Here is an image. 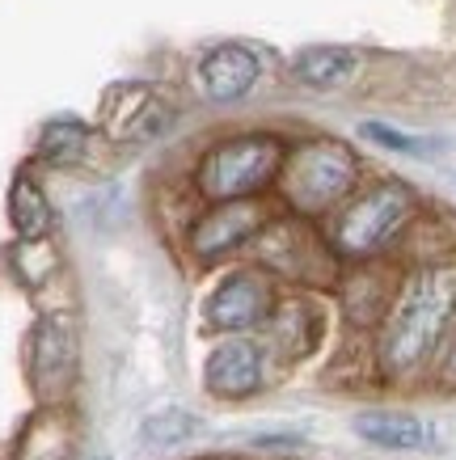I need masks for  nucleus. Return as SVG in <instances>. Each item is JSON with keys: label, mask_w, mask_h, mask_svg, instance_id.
Listing matches in <instances>:
<instances>
[{"label": "nucleus", "mask_w": 456, "mask_h": 460, "mask_svg": "<svg viewBox=\"0 0 456 460\" xmlns=\"http://www.w3.org/2000/svg\"><path fill=\"white\" fill-rule=\"evenodd\" d=\"M456 330V258L401 270L385 321L368 342L372 376L389 389L431 380Z\"/></svg>", "instance_id": "obj_1"}, {"label": "nucleus", "mask_w": 456, "mask_h": 460, "mask_svg": "<svg viewBox=\"0 0 456 460\" xmlns=\"http://www.w3.org/2000/svg\"><path fill=\"white\" fill-rule=\"evenodd\" d=\"M415 186L401 178H376L363 181L330 220H321L326 245L343 266H363V262H393L401 237L410 233V224L418 220Z\"/></svg>", "instance_id": "obj_2"}, {"label": "nucleus", "mask_w": 456, "mask_h": 460, "mask_svg": "<svg viewBox=\"0 0 456 460\" xmlns=\"http://www.w3.org/2000/svg\"><path fill=\"white\" fill-rule=\"evenodd\" d=\"M363 186L360 153L334 136H313V140L288 144L283 169L275 181L279 211L300 216V220H330L346 199Z\"/></svg>", "instance_id": "obj_3"}, {"label": "nucleus", "mask_w": 456, "mask_h": 460, "mask_svg": "<svg viewBox=\"0 0 456 460\" xmlns=\"http://www.w3.org/2000/svg\"><path fill=\"white\" fill-rule=\"evenodd\" d=\"M288 156V140L275 131H241L228 140H216L194 161L191 186L203 203H241V199H266L275 190L279 169Z\"/></svg>", "instance_id": "obj_4"}, {"label": "nucleus", "mask_w": 456, "mask_h": 460, "mask_svg": "<svg viewBox=\"0 0 456 460\" xmlns=\"http://www.w3.org/2000/svg\"><path fill=\"white\" fill-rule=\"evenodd\" d=\"M249 253H254V266H263L275 283H291L296 292L334 288L343 275V262L330 253L321 224L288 216V211H275V220L258 233Z\"/></svg>", "instance_id": "obj_5"}, {"label": "nucleus", "mask_w": 456, "mask_h": 460, "mask_svg": "<svg viewBox=\"0 0 456 460\" xmlns=\"http://www.w3.org/2000/svg\"><path fill=\"white\" fill-rule=\"evenodd\" d=\"M275 211L266 199H241V203H203L191 216L182 233V250L191 253L194 266H220L237 253H246L258 233L275 220Z\"/></svg>", "instance_id": "obj_6"}, {"label": "nucleus", "mask_w": 456, "mask_h": 460, "mask_svg": "<svg viewBox=\"0 0 456 460\" xmlns=\"http://www.w3.org/2000/svg\"><path fill=\"white\" fill-rule=\"evenodd\" d=\"M81 372V338L68 313H42L26 338V376L39 405H68Z\"/></svg>", "instance_id": "obj_7"}, {"label": "nucleus", "mask_w": 456, "mask_h": 460, "mask_svg": "<svg viewBox=\"0 0 456 460\" xmlns=\"http://www.w3.org/2000/svg\"><path fill=\"white\" fill-rule=\"evenodd\" d=\"M279 283L266 275L263 266H233L211 283L208 300H203V321L211 334L233 338V334H263L279 305Z\"/></svg>", "instance_id": "obj_8"}, {"label": "nucleus", "mask_w": 456, "mask_h": 460, "mask_svg": "<svg viewBox=\"0 0 456 460\" xmlns=\"http://www.w3.org/2000/svg\"><path fill=\"white\" fill-rule=\"evenodd\" d=\"M271 385V355L263 338L233 334L220 338L203 359V389L216 402H249Z\"/></svg>", "instance_id": "obj_9"}, {"label": "nucleus", "mask_w": 456, "mask_h": 460, "mask_svg": "<svg viewBox=\"0 0 456 460\" xmlns=\"http://www.w3.org/2000/svg\"><path fill=\"white\" fill-rule=\"evenodd\" d=\"M263 347L271 355V363H300L321 347L326 338V308L317 305L313 292H283L275 313L263 325Z\"/></svg>", "instance_id": "obj_10"}, {"label": "nucleus", "mask_w": 456, "mask_h": 460, "mask_svg": "<svg viewBox=\"0 0 456 460\" xmlns=\"http://www.w3.org/2000/svg\"><path fill=\"white\" fill-rule=\"evenodd\" d=\"M398 283H401V266L398 262L343 266V275H338V283H334V292H338V308H343V321L351 325V330L376 334V325L385 321L389 305H393Z\"/></svg>", "instance_id": "obj_11"}, {"label": "nucleus", "mask_w": 456, "mask_h": 460, "mask_svg": "<svg viewBox=\"0 0 456 460\" xmlns=\"http://www.w3.org/2000/svg\"><path fill=\"white\" fill-rule=\"evenodd\" d=\"M258 56L241 47V42H220V47H211L203 64H199V84H203V98L216 102V106H233L241 102L258 84Z\"/></svg>", "instance_id": "obj_12"}, {"label": "nucleus", "mask_w": 456, "mask_h": 460, "mask_svg": "<svg viewBox=\"0 0 456 460\" xmlns=\"http://www.w3.org/2000/svg\"><path fill=\"white\" fill-rule=\"evenodd\" d=\"M13 460H81V439L68 405H39L17 435Z\"/></svg>", "instance_id": "obj_13"}, {"label": "nucleus", "mask_w": 456, "mask_h": 460, "mask_svg": "<svg viewBox=\"0 0 456 460\" xmlns=\"http://www.w3.org/2000/svg\"><path fill=\"white\" fill-rule=\"evenodd\" d=\"M355 435L380 452H427L435 444V427L406 410H363L355 414Z\"/></svg>", "instance_id": "obj_14"}, {"label": "nucleus", "mask_w": 456, "mask_h": 460, "mask_svg": "<svg viewBox=\"0 0 456 460\" xmlns=\"http://www.w3.org/2000/svg\"><path fill=\"white\" fill-rule=\"evenodd\" d=\"M355 72H360V51L330 47V42L304 47L300 56L291 59V76L308 89H343L346 81H355Z\"/></svg>", "instance_id": "obj_15"}, {"label": "nucleus", "mask_w": 456, "mask_h": 460, "mask_svg": "<svg viewBox=\"0 0 456 460\" xmlns=\"http://www.w3.org/2000/svg\"><path fill=\"white\" fill-rule=\"evenodd\" d=\"M9 224H13L17 241H47L56 228L51 199L30 173H17L13 186H9Z\"/></svg>", "instance_id": "obj_16"}, {"label": "nucleus", "mask_w": 456, "mask_h": 460, "mask_svg": "<svg viewBox=\"0 0 456 460\" xmlns=\"http://www.w3.org/2000/svg\"><path fill=\"white\" fill-rule=\"evenodd\" d=\"M89 140H94V131L85 123H76V119H56V123L42 127L39 136V161H47V165H76L85 153H89Z\"/></svg>", "instance_id": "obj_17"}, {"label": "nucleus", "mask_w": 456, "mask_h": 460, "mask_svg": "<svg viewBox=\"0 0 456 460\" xmlns=\"http://www.w3.org/2000/svg\"><path fill=\"white\" fill-rule=\"evenodd\" d=\"M194 431H199V419H194L191 410L169 405V410H152L148 419H144L139 439L148 447H178V444H186Z\"/></svg>", "instance_id": "obj_18"}, {"label": "nucleus", "mask_w": 456, "mask_h": 460, "mask_svg": "<svg viewBox=\"0 0 456 460\" xmlns=\"http://www.w3.org/2000/svg\"><path fill=\"white\" fill-rule=\"evenodd\" d=\"M360 136L363 140H372V144H380V148H389V153H401V156H435L443 148V140L406 136V131H398V127H389V123H363Z\"/></svg>", "instance_id": "obj_19"}, {"label": "nucleus", "mask_w": 456, "mask_h": 460, "mask_svg": "<svg viewBox=\"0 0 456 460\" xmlns=\"http://www.w3.org/2000/svg\"><path fill=\"white\" fill-rule=\"evenodd\" d=\"M431 385H440L443 393H456V330L448 338V347H443L440 363H435V372H431Z\"/></svg>", "instance_id": "obj_20"}]
</instances>
